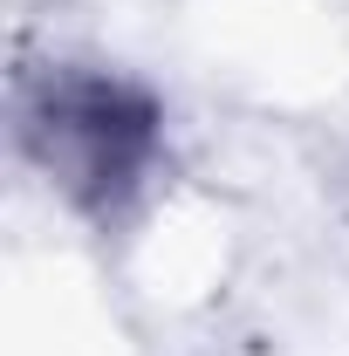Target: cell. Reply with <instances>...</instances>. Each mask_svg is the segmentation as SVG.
Wrapping results in <instances>:
<instances>
[{
	"instance_id": "1",
	"label": "cell",
	"mask_w": 349,
	"mask_h": 356,
	"mask_svg": "<svg viewBox=\"0 0 349 356\" xmlns=\"http://www.w3.org/2000/svg\"><path fill=\"white\" fill-rule=\"evenodd\" d=\"M14 165L96 240H131L172 185V103L110 55H48L7 96Z\"/></svg>"
}]
</instances>
